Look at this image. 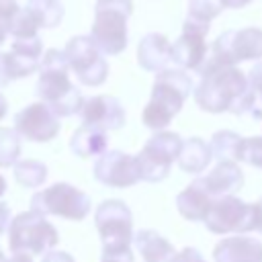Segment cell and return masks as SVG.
<instances>
[{
  "mask_svg": "<svg viewBox=\"0 0 262 262\" xmlns=\"http://www.w3.org/2000/svg\"><path fill=\"white\" fill-rule=\"evenodd\" d=\"M258 94L248 76L235 66H217L207 59L201 70V82L194 88V102L207 113H233L256 117Z\"/></svg>",
  "mask_w": 262,
  "mask_h": 262,
  "instance_id": "1",
  "label": "cell"
},
{
  "mask_svg": "<svg viewBox=\"0 0 262 262\" xmlns=\"http://www.w3.org/2000/svg\"><path fill=\"white\" fill-rule=\"evenodd\" d=\"M70 63L61 49H49L43 53L39 80H37V94L43 104L57 117H72L78 115L84 98L80 90L70 82Z\"/></svg>",
  "mask_w": 262,
  "mask_h": 262,
  "instance_id": "2",
  "label": "cell"
},
{
  "mask_svg": "<svg viewBox=\"0 0 262 262\" xmlns=\"http://www.w3.org/2000/svg\"><path fill=\"white\" fill-rule=\"evenodd\" d=\"M190 92H194L192 78L186 74V70L166 68L158 72L151 86V96L141 115L143 125L154 131H164L182 111V104Z\"/></svg>",
  "mask_w": 262,
  "mask_h": 262,
  "instance_id": "3",
  "label": "cell"
},
{
  "mask_svg": "<svg viewBox=\"0 0 262 262\" xmlns=\"http://www.w3.org/2000/svg\"><path fill=\"white\" fill-rule=\"evenodd\" d=\"M133 0H96L90 37L104 55H119L127 47V20Z\"/></svg>",
  "mask_w": 262,
  "mask_h": 262,
  "instance_id": "4",
  "label": "cell"
},
{
  "mask_svg": "<svg viewBox=\"0 0 262 262\" xmlns=\"http://www.w3.org/2000/svg\"><path fill=\"white\" fill-rule=\"evenodd\" d=\"M94 225L102 244V258L106 256H125L131 254L133 233V215L131 209L119 199H106L96 207Z\"/></svg>",
  "mask_w": 262,
  "mask_h": 262,
  "instance_id": "5",
  "label": "cell"
},
{
  "mask_svg": "<svg viewBox=\"0 0 262 262\" xmlns=\"http://www.w3.org/2000/svg\"><path fill=\"white\" fill-rule=\"evenodd\" d=\"M59 242V233L53 223L45 219V215L37 211H23L12 217L8 227V246L12 254H29V256H45Z\"/></svg>",
  "mask_w": 262,
  "mask_h": 262,
  "instance_id": "6",
  "label": "cell"
},
{
  "mask_svg": "<svg viewBox=\"0 0 262 262\" xmlns=\"http://www.w3.org/2000/svg\"><path fill=\"white\" fill-rule=\"evenodd\" d=\"M90 196L68 182H55L31 196V211L55 215L68 221H82L90 213Z\"/></svg>",
  "mask_w": 262,
  "mask_h": 262,
  "instance_id": "7",
  "label": "cell"
},
{
  "mask_svg": "<svg viewBox=\"0 0 262 262\" xmlns=\"http://www.w3.org/2000/svg\"><path fill=\"white\" fill-rule=\"evenodd\" d=\"M184 139L174 131H156L137 154L139 176L145 182H160L170 174L172 162H178Z\"/></svg>",
  "mask_w": 262,
  "mask_h": 262,
  "instance_id": "8",
  "label": "cell"
},
{
  "mask_svg": "<svg viewBox=\"0 0 262 262\" xmlns=\"http://www.w3.org/2000/svg\"><path fill=\"white\" fill-rule=\"evenodd\" d=\"M205 225L211 233L225 235V233H248L256 231V203H244L242 199L229 194L219 196L213 201Z\"/></svg>",
  "mask_w": 262,
  "mask_h": 262,
  "instance_id": "9",
  "label": "cell"
},
{
  "mask_svg": "<svg viewBox=\"0 0 262 262\" xmlns=\"http://www.w3.org/2000/svg\"><path fill=\"white\" fill-rule=\"evenodd\" d=\"M262 57V29L258 27H246L237 31H225L221 33L211 47L209 61L217 66H235L239 61Z\"/></svg>",
  "mask_w": 262,
  "mask_h": 262,
  "instance_id": "10",
  "label": "cell"
},
{
  "mask_svg": "<svg viewBox=\"0 0 262 262\" xmlns=\"http://www.w3.org/2000/svg\"><path fill=\"white\" fill-rule=\"evenodd\" d=\"M66 59L84 86H100L108 76V63L90 35H76L68 41Z\"/></svg>",
  "mask_w": 262,
  "mask_h": 262,
  "instance_id": "11",
  "label": "cell"
},
{
  "mask_svg": "<svg viewBox=\"0 0 262 262\" xmlns=\"http://www.w3.org/2000/svg\"><path fill=\"white\" fill-rule=\"evenodd\" d=\"M94 178L111 188H129L141 180L137 156H129L121 149L104 151L94 162Z\"/></svg>",
  "mask_w": 262,
  "mask_h": 262,
  "instance_id": "12",
  "label": "cell"
},
{
  "mask_svg": "<svg viewBox=\"0 0 262 262\" xmlns=\"http://www.w3.org/2000/svg\"><path fill=\"white\" fill-rule=\"evenodd\" d=\"M211 25H199L192 20H184L182 33L172 45V61L180 70H194L201 72L207 63V43L205 37Z\"/></svg>",
  "mask_w": 262,
  "mask_h": 262,
  "instance_id": "13",
  "label": "cell"
},
{
  "mask_svg": "<svg viewBox=\"0 0 262 262\" xmlns=\"http://www.w3.org/2000/svg\"><path fill=\"white\" fill-rule=\"evenodd\" d=\"M14 129L20 137L29 141L45 143L55 139V135L59 133V121L57 115H53L47 104L31 102L14 115Z\"/></svg>",
  "mask_w": 262,
  "mask_h": 262,
  "instance_id": "14",
  "label": "cell"
},
{
  "mask_svg": "<svg viewBox=\"0 0 262 262\" xmlns=\"http://www.w3.org/2000/svg\"><path fill=\"white\" fill-rule=\"evenodd\" d=\"M80 121L86 127H94L100 131H115L121 129L127 121V113L123 104L111 94H98L84 98L80 108Z\"/></svg>",
  "mask_w": 262,
  "mask_h": 262,
  "instance_id": "15",
  "label": "cell"
},
{
  "mask_svg": "<svg viewBox=\"0 0 262 262\" xmlns=\"http://www.w3.org/2000/svg\"><path fill=\"white\" fill-rule=\"evenodd\" d=\"M41 59H43V43H41L39 37H35V39H14L10 51L6 53L10 80L31 76L33 72H37L41 68Z\"/></svg>",
  "mask_w": 262,
  "mask_h": 262,
  "instance_id": "16",
  "label": "cell"
},
{
  "mask_svg": "<svg viewBox=\"0 0 262 262\" xmlns=\"http://www.w3.org/2000/svg\"><path fill=\"white\" fill-rule=\"evenodd\" d=\"M215 262H262V242L246 233L223 237L213 250Z\"/></svg>",
  "mask_w": 262,
  "mask_h": 262,
  "instance_id": "17",
  "label": "cell"
},
{
  "mask_svg": "<svg viewBox=\"0 0 262 262\" xmlns=\"http://www.w3.org/2000/svg\"><path fill=\"white\" fill-rule=\"evenodd\" d=\"M199 182L213 196H229L244 186V172L237 162H219L207 176H201Z\"/></svg>",
  "mask_w": 262,
  "mask_h": 262,
  "instance_id": "18",
  "label": "cell"
},
{
  "mask_svg": "<svg viewBox=\"0 0 262 262\" xmlns=\"http://www.w3.org/2000/svg\"><path fill=\"white\" fill-rule=\"evenodd\" d=\"M137 61L147 72H162L172 61V45L162 33H147L137 45Z\"/></svg>",
  "mask_w": 262,
  "mask_h": 262,
  "instance_id": "19",
  "label": "cell"
},
{
  "mask_svg": "<svg viewBox=\"0 0 262 262\" xmlns=\"http://www.w3.org/2000/svg\"><path fill=\"white\" fill-rule=\"evenodd\" d=\"M213 201L215 199L205 190V186L196 178L182 192H178V196H176V209L188 221H205V217H207Z\"/></svg>",
  "mask_w": 262,
  "mask_h": 262,
  "instance_id": "20",
  "label": "cell"
},
{
  "mask_svg": "<svg viewBox=\"0 0 262 262\" xmlns=\"http://www.w3.org/2000/svg\"><path fill=\"white\" fill-rule=\"evenodd\" d=\"M133 246L137 254L143 258V262H174L178 254L174 246L154 229H139L135 233Z\"/></svg>",
  "mask_w": 262,
  "mask_h": 262,
  "instance_id": "21",
  "label": "cell"
},
{
  "mask_svg": "<svg viewBox=\"0 0 262 262\" xmlns=\"http://www.w3.org/2000/svg\"><path fill=\"white\" fill-rule=\"evenodd\" d=\"M106 143H108L106 131H100V129L82 125V127H78L72 133L70 149L78 158H84V160L86 158H100L106 151Z\"/></svg>",
  "mask_w": 262,
  "mask_h": 262,
  "instance_id": "22",
  "label": "cell"
},
{
  "mask_svg": "<svg viewBox=\"0 0 262 262\" xmlns=\"http://www.w3.org/2000/svg\"><path fill=\"white\" fill-rule=\"evenodd\" d=\"M213 151L211 145L205 143L201 137H188L182 143L180 156H178V168L186 174H201L211 164Z\"/></svg>",
  "mask_w": 262,
  "mask_h": 262,
  "instance_id": "23",
  "label": "cell"
},
{
  "mask_svg": "<svg viewBox=\"0 0 262 262\" xmlns=\"http://www.w3.org/2000/svg\"><path fill=\"white\" fill-rule=\"evenodd\" d=\"M25 10L41 29H53L63 18V4L59 0H27Z\"/></svg>",
  "mask_w": 262,
  "mask_h": 262,
  "instance_id": "24",
  "label": "cell"
},
{
  "mask_svg": "<svg viewBox=\"0 0 262 262\" xmlns=\"http://www.w3.org/2000/svg\"><path fill=\"white\" fill-rule=\"evenodd\" d=\"M242 141L244 137H239L235 131H217L211 139V151L213 158H217L219 162H237L239 158V149H242Z\"/></svg>",
  "mask_w": 262,
  "mask_h": 262,
  "instance_id": "25",
  "label": "cell"
},
{
  "mask_svg": "<svg viewBox=\"0 0 262 262\" xmlns=\"http://www.w3.org/2000/svg\"><path fill=\"white\" fill-rule=\"evenodd\" d=\"M14 180L25 188H39L47 180V166L39 160H18L12 168Z\"/></svg>",
  "mask_w": 262,
  "mask_h": 262,
  "instance_id": "26",
  "label": "cell"
},
{
  "mask_svg": "<svg viewBox=\"0 0 262 262\" xmlns=\"http://www.w3.org/2000/svg\"><path fill=\"white\" fill-rule=\"evenodd\" d=\"M20 141L14 127H0V168H14L20 158Z\"/></svg>",
  "mask_w": 262,
  "mask_h": 262,
  "instance_id": "27",
  "label": "cell"
},
{
  "mask_svg": "<svg viewBox=\"0 0 262 262\" xmlns=\"http://www.w3.org/2000/svg\"><path fill=\"white\" fill-rule=\"evenodd\" d=\"M221 10H223L221 0H190L186 20H192L199 25H209L215 16L221 14Z\"/></svg>",
  "mask_w": 262,
  "mask_h": 262,
  "instance_id": "28",
  "label": "cell"
},
{
  "mask_svg": "<svg viewBox=\"0 0 262 262\" xmlns=\"http://www.w3.org/2000/svg\"><path fill=\"white\" fill-rule=\"evenodd\" d=\"M237 162H246L254 168H262V135L258 137H244Z\"/></svg>",
  "mask_w": 262,
  "mask_h": 262,
  "instance_id": "29",
  "label": "cell"
},
{
  "mask_svg": "<svg viewBox=\"0 0 262 262\" xmlns=\"http://www.w3.org/2000/svg\"><path fill=\"white\" fill-rule=\"evenodd\" d=\"M23 6H18L16 0H0V27L4 31H8L10 35V29H12V23L16 18V14L20 12Z\"/></svg>",
  "mask_w": 262,
  "mask_h": 262,
  "instance_id": "30",
  "label": "cell"
},
{
  "mask_svg": "<svg viewBox=\"0 0 262 262\" xmlns=\"http://www.w3.org/2000/svg\"><path fill=\"white\" fill-rule=\"evenodd\" d=\"M248 82H250L252 90L262 98V61H256L252 66V70L248 72Z\"/></svg>",
  "mask_w": 262,
  "mask_h": 262,
  "instance_id": "31",
  "label": "cell"
},
{
  "mask_svg": "<svg viewBox=\"0 0 262 262\" xmlns=\"http://www.w3.org/2000/svg\"><path fill=\"white\" fill-rule=\"evenodd\" d=\"M174 262H207L203 256H201V252L196 250V248H182L178 254H176V258H174Z\"/></svg>",
  "mask_w": 262,
  "mask_h": 262,
  "instance_id": "32",
  "label": "cell"
},
{
  "mask_svg": "<svg viewBox=\"0 0 262 262\" xmlns=\"http://www.w3.org/2000/svg\"><path fill=\"white\" fill-rule=\"evenodd\" d=\"M41 262H76V260H74L72 254H68V252H55V250H51V252H47V254L43 256Z\"/></svg>",
  "mask_w": 262,
  "mask_h": 262,
  "instance_id": "33",
  "label": "cell"
},
{
  "mask_svg": "<svg viewBox=\"0 0 262 262\" xmlns=\"http://www.w3.org/2000/svg\"><path fill=\"white\" fill-rule=\"evenodd\" d=\"M10 221H12L10 207H8L6 203H2V201H0V233H2L6 227H10Z\"/></svg>",
  "mask_w": 262,
  "mask_h": 262,
  "instance_id": "34",
  "label": "cell"
},
{
  "mask_svg": "<svg viewBox=\"0 0 262 262\" xmlns=\"http://www.w3.org/2000/svg\"><path fill=\"white\" fill-rule=\"evenodd\" d=\"M10 80V74H8V63H6V53H0V88H4Z\"/></svg>",
  "mask_w": 262,
  "mask_h": 262,
  "instance_id": "35",
  "label": "cell"
},
{
  "mask_svg": "<svg viewBox=\"0 0 262 262\" xmlns=\"http://www.w3.org/2000/svg\"><path fill=\"white\" fill-rule=\"evenodd\" d=\"M252 0H221V4H223V8H244V6H248Z\"/></svg>",
  "mask_w": 262,
  "mask_h": 262,
  "instance_id": "36",
  "label": "cell"
},
{
  "mask_svg": "<svg viewBox=\"0 0 262 262\" xmlns=\"http://www.w3.org/2000/svg\"><path fill=\"white\" fill-rule=\"evenodd\" d=\"M102 262H135L133 254H125V256H106L102 258Z\"/></svg>",
  "mask_w": 262,
  "mask_h": 262,
  "instance_id": "37",
  "label": "cell"
},
{
  "mask_svg": "<svg viewBox=\"0 0 262 262\" xmlns=\"http://www.w3.org/2000/svg\"><path fill=\"white\" fill-rule=\"evenodd\" d=\"M256 231L258 233H262V196H260V201L256 203Z\"/></svg>",
  "mask_w": 262,
  "mask_h": 262,
  "instance_id": "38",
  "label": "cell"
},
{
  "mask_svg": "<svg viewBox=\"0 0 262 262\" xmlns=\"http://www.w3.org/2000/svg\"><path fill=\"white\" fill-rule=\"evenodd\" d=\"M4 262H33V256H29V254H12Z\"/></svg>",
  "mask_w": 262,
  "mask_h": 262,
  "instance_id": "39",
  "label": "cell"
},
{
  "mask_svg": "<svg viewBox=\"0 0 262 262\" xmlns=\"http://www.w3.org/2000/svg\"><path fill=\"white\" fill-rule=\"evenodd\" d=\"M6 111H8V102H6V98H4V94L0 92V121L6 117Z\"/></svg>",
  "mask_w": 262,
  "mask_h": 262,
  "instance_id": "40",
  "label": "cell"
},
{
  "mask_svg": "<svg viewBox=\"0 0 262 262\" xmlns=\"http://www.w3.org/2000/svg\"><path fill=\"white\" fill-rule=\"evenodd\" d=\"M4 192H6V178L0 174V196H2Z\"/></svg>",
  "mask_w": 262,
  "mask_h": 262,
  "instance_id": "41",
  "label": "cell"
},
{
  "mask_svg": "<svg viewBox=\"0 0 262 262\" xmlns=\"http://www.w3.org/2000/svg\"><path fill=\"white\" fill-rule=\"evenodd\" d=\"M6 37H8V31H4V29L0 27V47H2V43L6 41Z\"/></svg>",
  "mask_w": 262,
  "mask_h": 262,
  "instance_id": "42",
  "label": "cell"
},
{
  "mask_svg": "<svg viewBox=\"0 0 262 262\" xmlns=\"http://www.w3.org/2000/svg\"><path fill=\"white\" fill-rule=\"evenodd\" d=\"M6 258H4V254H2V250H0V262H4Z\"/></svg>",
  "mask_w": 262,
  "mask_h": 262,
  "instance_id": "43",
  "label": "cell"
}]
</instances>
